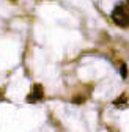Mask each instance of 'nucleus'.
I'll use <instances>...</instances> for the list:
<instances>
[{
  "instance_id": "obj_1",
  "label": "nucleus",
  "mask_w": 129,
  "mask_h": 132,
  "mask_svg": "<svg viewBox=\"0 0 129 132\" xmlns=\"http://www.w3.org/2000/svg\"><path fill=\"white\" fill-rule=\"evenodd\" d=\"M112 21L121 28H127L129 27V11L123 5L115 6L114 11H112Z\"/></svg>"
},
{
  "instance_id": "obj_2",
  "label": "nucleus",
  "mask_w": 129,
  "mask_h": 132,
  "mask_svg": "<svg viewBox=\"0 0 129 132\" xmlns=\"http://www.w3.org/2000/svg\"><path fill=\"white\" fill-rule=\"evenodd\" d=\"M43 99H44V88H43L41 84H35L33 87H31V91L27 94L25 101L28 104H36V102L43 101Z\"/></svg>"
},
{
  "instance_id": "obj_3",
  "label": "nucleus",
  "mask_w": 129,
  "mask_h": 132,
  "mask_svg": "<svg viewBox=\"0 0 129 132\" xmlns=\"http://www.w3.org/2000/svg\"><path fill=\"white\" fill-rule=\"evenodd\" d=\"M120 74H121V77H123V79H126V77H127V66H126L124 63H121V66H120Z\"/></svg>"
},
{
  "instance_id": "obj_4",
  "label": "nucleus",
  "mask_w": 129,
  "mask_h": 132,
  "mask_svg": "<svg viewBox=\"0 0 129 132\" xmlns=\"http://www.w3.org/2000/svg\"><path fill=\"white\" fill-rule=\"evenodd\" d=\"M126 101H127V99H126V94H121L117 101H114V104H115V105H121V104H124Z\"/></svg>"
},
{
  "instance_id": "obj_5",
  "label": "nucleus",
  "mask_w": 129,
  "mask_h": 132,
  "mask_svg": "<svg viewBox=\"0 0 129 132\" xmlns=\"http://www.w3.org/2000/svg\"><path fill=\"white\" fill-rule=\"evenodd\" d=\"M84 101H85V99H84L82 96H80V97H74V101H72V102H76V104H79V102H80V104H82Z\"/></svg>"
}]
</instances>
